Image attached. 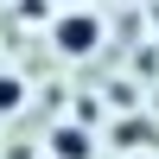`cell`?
<instances>
[{"label":"cell","mask_w":159,"mask_h":159,"mask_svg":"<svg viewBox=\"0 0 159 159\" xmlns=\"http://www.w3.org/2000/svg\"><path fill=\"white\" fill-rule=\"evenodd\" d=\"M57 159H89V134H76V127H57Z\"/></svg>","instance_id":"7a4b0ae2"},{"label":"cell","mask_w":159,"mask_h":159,"mask_svg":"<svg viewBox=\"0 0 159 159\" xmlns=\"http://www.w3.org/2000/svg\"><path fill=\"white\" fill-rule=\"evenodd\" d=\"M51 38H57V51H64V57H89V51L102 45V25L89 19V13H64Z\"/></svg>","instance_id":"6da1fadb"},{"label":"cell","mask_w":159,"mask_h":159,"mask_svg":"<svg viewBox=\"0 0 159 159\" xmlns=\"http://www.w3.org/2000/svg\"><path fill=\"white\" fill-rule=\"evenodd\" d=\"M25 102V89H19V76H0V115H13Z\"/></svg>","instance_id":"277c9868"},{"label":"cell","mask_w":159,"mask_h":159,"mask_svg":"<svg viewBox=\"0 0 159 159\" xmlns=\"http://www.w3.org/2000/svg\"><path fill=\"white\" fill-rule=\"evenodd\" d=\"M70 7H83V0H70Z\"/></svg>","instance_id":"5b68a950"},{"label":"cell","mask_w":159,"mask_h":159,"mask_svg":"<svg viewBox=\"0 0 159 159\" xmlns=\"http://www.w3.org/2000/svg\"><path fill=\"white\" fill-rule=\"evenodd\" d=\"M115 140H121V147H147L153 127H147V121H121V127H115Z\"/></svg>","instance_id":"3957f363"}]
</instances>
